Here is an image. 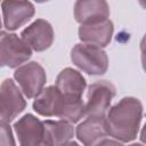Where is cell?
Returning a JSON list of instances; mask_svg holds the SVG:
<instances>
[{
  "label": "cell",
  "mask_w": 146,
  "mask_h": 146,
  "mask_svg": "<svg viewBox=\"0 0 146 146\" xmlns=\"http://www.w3.org/2000/svg\"><path fill=\"white\" fill-rule=\"evenodd\" d=\"M141 119V102L135 97H123L106 114L107 135L121 143H129L137 137Z\"/></svg>",
  "instance_id": "cell-1"
},
{
  "label": "cell",
  "mask_w": 146,
  "mask_h": 146,
  "mask_svg": "<svg viewBox=\"0 0 146 146\" xmlns=\"http://www.w3.org/2000/svg\"><path fill=\"white\" fill-rule=\"evenodd\" d=\"M72 63L89 75H102L108 68V56L103 48L76 43L71 50Z\"/></svg>",
  "instance_id": "cell-2"
},
{
  "label": "cell",
  "mask_w": 146,
  "mask_h": 146,
  "mask_svg": "<svg viewBox=\"0 0 146 146\" xmlns=\"http://www.w3.org/2000/svg\"><path fill=\"white\" fill-rule=\"evenodd\" d=\"M14 130L19 146H54L51 137L44 125L33 114H25L14 123Z\"/></svg>",
  "instance_id": "cell-3"
},
{
  "label": "cell",
  "mask_w": 146,
  "mask_h": 146,
  "mask_svg": "<svg viewBox=\"0 0 146 146\" xmlns=\"http://www.w3.org/2000/svg\"><path fill=\"white\" fill-rule=\"evenodd\" d=\"M0 49L1 66L9 68H18L26 64L33 51L22 38L5 30L1 32Z\"/></svg>",
  "instance_id": "cell-4"
},
{
  "label": "cell",
  "mask_w": 146,
  "mask_h": 146,
  "mask_svg": "<svg viewBox=\"0 0 146 146\" xmlns=\"http://www.w3.org/2000/svg\"><path fill=\"white\" fill-rule=\"evenodd\" d=\"M116 95L114 84L106 80L96 81L88 87L86 100V115L105 117L111 103Z\"/></svg>",
  "instance_id": "cell-5"
},
{
  "label": "cell",
  "mask_w": 146,
  "mask_h": 146,
  "mask_svg": "<svg viewBox=\"0 0 146 146\" xmlns=\"http://www.w3.org/2000/svg\"><path fill=\"white\" fill-rule=\"evenodd\" d=\"M14 79L24 96L31 99L35 98L44 89L47 75L44 68L38 62H27L15 70Z\"/></svg>",
  "instance_id": "cell-6"
},
{
  "label": "cell",
  "mask_w": 146,
  "mask_h": 146,
  "mask_svg": "<svg viewBox=\"0 0 146 146\" xmlns=\"http://www.w3.org/2000/svg\"><path fill=\"white\" fill-rule=\"evenodd\" d=\"M26 107L24 94L11 79H6L0 88L1 122L10 123Z\"/></svg>",
  "instance_id": "cell-7"
},
{
  "label": "cell",
  "mask_w": 146,
  "mask_h": 146,
  "mask_svg": "<svg viewBox=\"0 0 146 146\" xmlns=\"http://www.w3.org/2000/svg\"><path fill=\"white\" fill-rule=\"evenodd\" d=\"M21 38L32 50L40 52L47 50L52 44L55 34L52 26L48 21L38 18L22 31Z\"/></svg>",
  "instance_id": "cell-8"
},
{
  "label": "cell",
  "mask_w": 146,
  "mask_h": 146,
  "mask_svg": "<svg viewBox=\"0 0 146 146\" xmlns=\"http://www.w3.org/2000/svg\"><path fill=\"white\" fill-rule=\"evenodd\" d=\"M1 9L3 27L8 32L26 24L35 13L34 5L30 1H2Z\"/></svg>",
  "instance_id": "cell-9"
},
{
  "label": "cell",
  "mask_w": 146,
  "mask_h": 146,
  "mask_svg": "<svg viewBox=\"0 0 146 146\" xmlns=\"http://www.w3.org/2000/svg\"><path fill=\"white\" fill-rule=\"evenodd\" d=\"M110 7L103 0H79L74 3V18L80 25L107 21Z\"/></svg>",
  "instance_id": "cell-10"
},
{
  "label": "cell",
  "mask_w": 146,
  "mask_h": 146,
  "mask_svg": "<svg viewBox=\"0 0 146 146\" xmlns=\"http://www.w3.org/2000/svg\"><path fill=\"white\" fill-rule=\"evenodd\" d=\"M114 25L112 21L107 19L94 24H84L79 27V39L82 43L96 46L99 48L106 47L113 36Z\"/></svg>",
  "instance_id": "cell-11"
},
{
  "label": "cell",
  "mask_w": 146,
  "mask_h": 146,
  "mask_svg": "<svg viewBox=\"0 0 146 146\" xmlns=\"http://www.w3.org/2000/svg\"><path fill=\"white\" fill-rule=\"evenodd\" d=\"M75 135L84 146H95L97 143L105 139L106 136H108L106 116H87V119L75 128Z\"/></svg>",
  "instance_id": "cell-12"
},
{
  "label": "cell",
  "mask_w": 146,
  "mask_h": 146,
  "mask_svg": "<svg viewBox=\"0 0 146 146\" xmlns=\"http://www.w3.org/2000/svg\"><path fill=\"white\" fill-rule=\"evenodd\" d=\"M86 115V103L82 98L64 96L58 91L54 107V116L70 123L79 122Z\"/></svg>",
  "instance_id": "cell-13"
},
{
  "label": "cell",
  "mask_w": 146,
  "mask_h": 146,
  "mask_svg": "<svg viewBox=\"0 0 146 146\" xmlns=\"http://www.w3.org/2000/svg\"><path fill=\"white\" fill-rule=\"evenodd\" d=\"M55 87L64 96L82 98V95L87 88V82L79 71L72 67H66L57 75Z\"/></svg>",
  "instance_id": "cell-14"
},
{
  "label": "cell",
  "mask_w": 146,
  "mask_h": 146,
  "mask_svg": "<svg viewBox=\"0 0 146 146\" xmlns=\"http://www.w3.org/2000/svg\"><path fill=\"white\" fill-rule=\"evenodd\" d=\"M44 125L51 137L54 146H62L71 141L74 137L75 129L72 123L64 120H46Z\"/></svg>",
  "instance_id": "cell-15"
},
{
  "label": "cell",
  "mask_w": 146,
  "mask_h": 146,
  "mask_svg": "<svg viewBox=\"0 0 146 146\" xmlns=\"http://www.w3.org/2000/svg\"><path fill=\"white\" fill-rule=\"evenodd\" d=\"M57 96H58V90L55 86H49L44 88L34 98L33 110L42 116H47V117L54 116V107Z\"/></svg>",
  "instance_id": "cell-16"
},
{
  "label": "cell",
  "mask_w": 146,
  "mask_h": 146,
  "mask_svg": "<svg viewBox=\"0 0 146 146\" xmlns=\"http://www.w3.org/2000/svg\"><path fill=\"white\" fill-rule=\"evenodd\" d=\"M0 146H16L13 130L9 123L1 122V145Z\"/></svg>",
  "instance_id": "cell-17"
},
{
  "label": "cell",
  "mask_w": 146,
  "mask_h": 146,
  "mask_svg": "<svg viewBox=\"0 0 146 146\" xmlns=\"http://www.w3.org/2000/svg\"><path fill=\"white\" fill-rule=\"evenodd\" d=\"M140 58H141L143 68L146 72V33L144 34V36L140 41Z\"/></svg>",
  "instance_id": "cell-18"
},
{
  "label": "cell",
  "mask_w": 146,
  "mask_h": 146,
  "mask_svg": "<svg viewBox=\"0 0 146 146\" xmlns=\"http://www.w3.org/2000/svg\"><path fill=\"white\" fill-rule=\"evenodd\" d=\"M95 146H123V144L116 139H108L105 138L103 140H100L99 143H97Z\"/></svg>",
  "instance_id": "cell-19"
},
{
  "label": "cell",
  "mask_w": 146,
  "mask_h": 146,
  "mask_svg": "<svg viewBox=\"0 0 146 146\" xmlns=\"http://www.w3.org/2000/svg\"><path fill=\"white\" fill-rule=\"evenodd\" d=\"M140 140H141V143L146 144V123L144 124V127L140 131Z\"/></svg>",
  "instance_id": "cell-20"
},
{
  "label": "cell",
  "mask_w": 146,
  "mask_h": 146,
  "mask_svg": "<svg viewBox=\"0 0 146 146\" xmlns=\"http://www.w3.org/2000/svg\"><path fill=\"white\" fill-rule=\"evenodd\" d=\"M62 146H80V145L78 143H75V141H68L66 144H63Z\"/></svg>",
  "instance_id": "cell-21"
},
{
  "label": "cell",
  "mask_w": 146,
  "mask_h": 146,
  "mask_svg": "<svg viewBox=\"0 0 146 146\" xmlns=\"http://www.w3.org/2000/svg\"><path fill=\"white\" fill-rule=\"evenodd\" d=\"M129 146H143V145L139 144V143H135V144H131V145H129Z\"/></svg>",
  "instance_id": "cell-22"
},
{
  "label": "cell",
  "mask_w": 146,
  "mask_h": 146,
  "mask_svg": "<svg viewBox=\"0 0 146 146\" xmlns=\"http://www.w3.org/2000/svg\"><path fill=\"white\" fill-rule=\"evenodd\" d=\"M140 5H141L143 7H145V8H146V2H140Z\"/></svg>",
  "instance_id": "cell-23"
}]
</instances>
